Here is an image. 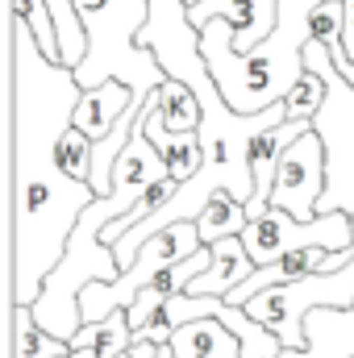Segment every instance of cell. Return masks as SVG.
<instances>
[{
  "instance_id": "4",
  "label": "cell",
  "mask_w": 354,
  "mask_h": 358,
  "mask_svg": "<svg viewBox=\"0 0 354 358\" xmlns=\"http://www.w3.org/2000/svg\"><path fill=\"white\" fill-rule=\"evenodd\" d=\"M76 8L88 29V55L76 67L80 88H96L104 80H125L138 92H155L167 80L159 55L138 42L150 0H76Z\"/></svg>"
},
{
  "instance_id": "24",
  "label": "cell",
  "mask_w": 354,
  "mask_h": 358,
  "mask_svg": "<svg viewBox=\"0 0 354 358\" xmlns=\"http://www.w3.org/2000/svg\"><path fill=\"white\" fill-rule=\"evenodd\" d=\"M92 146H96V138H88L80 125H71L59 142V163L76 179H92Z\"/></svg>"
},
{
  "instance_id": "13",
  "label": "cell",
  "mask_w": 354,
  "mask_h": 358,
  "mask_svg": "<svg viewBox=\"0 0 354 358\" xmlns=\"http://www.w3.org/2000/svg\"><path fill=\"white\" fill-rule=\"evenodd\" d=\"M309 346L283 350L279 358H354V308H313L304 317Z\"/></svg>"
},
{
  "instance_id": "10",
  "label": "cell",
  "mask_w": 354,
  "mask_h": 358,
  "mask_svg": "<svg viewBox=\"0 0 354 358\" xmlns=\"http://www.w3.org/2000/svg\"><path fill=\"white\" fill-rule=\"evenodd\" d=\"M313 129V117H288V121H279V125H267L255 134V142H250V171H255V196L246 200V208H250V217H263L267 204H271V187H275V171H279V159H283V150L300 138V134H309Z\"/></svg>"
},
{
  "instance_id": "8",
  "label": "cell",
  "mask_w": 354,
  "mask_h": 358,
  "mask_svg": "<svg viewBox=\"0 0 354 358\" xmlns=\"http://www.w3.org/2000/svg\"><path fill=\"white\" fill-rule=\"evenodd\" d=\"M242 242L259 267L292 255V250H304V246L354 250V217L351 213H321L313 221H300L288 208L267 204L263 217H250V225L242 229Z\"/></svg>"
},
{
  "instance_id": "29",
  "label": "cell",
  "mask_w": 354,
  "mask_h": 358,
  "mask_svg": "<svg viewBox=\"0 0 354 358\" xmlns=\"http://www.w3.org/2000/svg\"><path fill=\"white\" fill-rule=\"evenodd\" d=\"M59 358H71V355H59Z\"/></svg>"
},
{
  "instance_id": "17",
  "label": "cell",
  "mask_w": 354,
  "mask_h": 358,
  "mask_svg": "<svg viewBox=\"0 0 354 358\" xmlns=\"http://www.w3.org/2000/svg\"><path fill=\"white\" fill-rule=\"evenodd\" d=\"M134 325H129V308H113L100 321H84L80 334L71 338V358H121L134 350Z\"/></svg>"
},
{
  "instance_id": "21",
  "label": "cell",
  "mask_w": 354,
  "mask_h": 358,
  "mask_svg": "<svg viewBox=\"0 0 354 358\" xmlns=\"http://www.w3.org/2000/svg\"><path fill=\"white\" fill-rule=\"evenodd\" d=\"M46 4H50L55 25H59V63L80 67L84 55H88V29H84V17H80L76 0H46Z\"/></svg>"
},
{
  "instance_id": "5",
  "label": "cell",
  "mask_w": 354,
  "mask_h": 358,
  "mask_svg": "<svg viewBox=\"0 0 354 358\" xmlns=\"http://www.w3.org/2000/svg\"><path fill=\"white\" fill-rule=\"evenodd\" d=\"M304 67L325 76V104L317 108L313 125L325 142V192L317 200L321 213H351L354 217V84L334 67L330 46L309 38Z\"/></svg>"
},
{
  "instance_id": "3",
  "label": "cell",
  "mask_w": 354,
  "mask_h": 358,
  "mask_svg": "<svg viewBox=\"0 0 354 358\" xmlns=\"http://www.w3.org/2000/svg\"><path fill=\"white\" fill-rule=\"evenodd\" d=\"M317 4L321 0H279V25L250 50H234V25L225 17L200 25V50L229 108L263 113L267 104L288 96V88L304 76V46L313 38Z\"/></svg>"
},
{
  "instance_id": "23",
  "label": "cell",
  "mask_w": 354,
  "mask_h": 358,
  "mask_svg": "<svg viewBox=\"0 0 354 358\" xmlns=\"http://www.w3.org/2000/svg\"><path fill=\"white\" fill-rule=\"evenodd\" d=\"M321 104H325V76L304 67V76L283 96V108H288V117H317Z\"/></svg>"
},
{
  "instance_id": "25",
  "label": "cell",
  "mask_w": 354,
  "mask_h": 358,
  "mask_svg": "<svg viewBox=\"0 0 354 358\" xmlns=\"http://www.w3.org/2000/svg\"><path fill=\"white\" fill-rule=\"evenodd\" d=\"M313 38L325 42L330 50H346V42H342V0H321L313 8Z\"/></svg>"
},
{
  "instance_id": "2",
  "label": "cell",
  "mask_w": 354,
  "mask_h": 358,
  "mask_svg": "<svg viewBox=\"0 0 354 358\" xmlns=\"http://www.w3.org/2000/svg\"><path fill=\"white\" fill-rule=\"evenodd\" d=\"M163 176H171L167 159L155 150V142L146 138V117L138 121L134 138L125 142L117 167H113V192L108 196H96L80 225L71 229V242H67V255L59 259V267L46 275L38 300H34V317L59 334V338H76L80 325H84V313H80V292L92 279H117L121 275V263H117V250L104 242V225L117 221L121 213H129L142 192H150Z\"/></svg>"
},
{
  "instance_id": "7",
  "label": "cell",
  "mask_w": 354,
  "mask_h": 358,
  "mask_svg": "<svg viewBox=\"0 0 354 358\" xmlns=\"http://www.w3.org/2000/svg\"><path fill=\"white\" fill-rule=\"evenodd\" d=\"M200 246H204V242H200V225H196V221H176V225L150 234V238L138 246L134 267H125L117 279H92V283H84V292H80V313H84V321H100V317H108L113 308H129L134 296H138L146 283H155L171 263L187 259V255L200 250Z\"/></svg>"
},
{
  "instance_id": "11",
  "label": "cell",
  "mask_w": 354,
  "mask_h": 358,
  "mask_svg": "<svg viewBox=\"0 0 354 358\" xmlns=\"http://www.w3.org/2000/svg\"><path fill=\"white\" fill-rule=\"evenodd\" d=\"M196 29L213 17H225L234 25V50H250L259 46L267 34L279 25V0H200L187 8Z\"/></svg>"
},
{
  "instance_id": "16",
  "label": "cell",
  "mask_w": 354,
  "mask_h": 358,
  "mask_svg": "<svg viewBox=\"0 0 354 358\" xmlns=\"http://www.w3.org/2000/svg\"><path fill=\"white\" fill-rule=\"evenodd\" d=\"M134 96L138 88H129L125 80H104V84H96V88H84L80 92V104H76V125L88 134V138H104L117 121H121V113L134 104Z\"/></svg>"
},
{
  "instance_id": "22",
  "label": "cell",
  "mask_w": 354,
  "mask_h": 358,
  "mask_svg": "<svg viewBox=\"0 0 354 358\" xmlns=\"http://www.w3.org/2000/svg\"><path fill=\"white\" fill-rule=\"evenodd\" d=\"M8 13H17V17L34 29L42 55H50V59L59 63V25H55L50 4H46V0H8Z\"/></svg>"
},
{
  "instance_id": "20",
  "label": "cell",
  "mask_w": 354,
  "mask_h": 358,
  "mask_svg": "<svg viewBox=\"0 0 354 358\" xmlns=\"http://www.w3.org/2000/svg\"><path fill=\"white\" fill-rule=\"evenodd\" d=\"M159 108H163V121H167V129H200V117H204V104H200V96L187 88L183 80L176 76H167L163 84H159Z\"/></svg>"
},
{
  "instance_id": "19",
  "label": "cell",
  "mask_w": 354,
  "mask_h": 358,
  "mask_svg": "<svg viewBox=\"0 0 354 358\" xmlns=\"http://www.w3.org/2000/svg\"><path fill=\"white\" fill-rule=\"evenodd\" d=\"M196 225H200V242L213 246V242H221V238H229V234H242V229L250 225V208H246V200H238L234 192H213V200L200 208Z\"/></svg>"
},
{
  "instance_id": "15",
  "label": "cell",
  "mask_w": 354,
  "mask_h": 358,
  "mask_svg": "<svg viewBox=\"0 0 354 358\" xmlns=\"http://www.w3.org/2000/svg\"><path fill=\"white\" fill-rule=\"evenodd\" d=\"M255 267H259V263L250 259L242 234H229V238L213 242V263H208V271H200V275L187 283V292H196V296H229L242 279L255 275Z\"/></svg>"
},
{
  "instance_id": "18",
  "label": "cell",
  "mask_w": 354,
  "mask_h": 358,
  "mask_svg": "<svg viewBox=\"0 0 354 358\" xmlns=\"http://www.w3.org/2000/svg\"><path fill=\"white\" fill-rule=\"evenodd\" d=\"M59 355H71V342L50 334L34 317V304H13V358H59Z\"/></svg>"
},
{
  "instance_id": "26",
  "label": "cell",
  "mask_w": 354,
  "mask_h": 358,
  "mask_svg": "<svg viewBox=\"0 0 354 358\" xmlns=\"http://www.w3.org/2000/svg\"><path fill=\"white\" fill-rule=\"evenodd\" d=\"M342 42H346V55L354 59V0H342Z\"/></svg>"
},
{
  "instance_id": "28",
  "label": "cell",
  "mask_w": 354,
  "mask_h": 358,
  "mask_svg": "<svg viewBox=\"0 0 354 358\" xmlns=\"http://www.w3.org/2000/svg\"><path fill=\"white\" fill-rule=\"evenodd\" d=\"M192 4H200V0H187V8H192Z\"/></svg>"
},
{
  "instance_id": "1",
  "label": "cell",
  "mask_w": 354,
  "mask_h": 358,
  "mask_svg": "<svg viewBox=\"0 0 354 358\" xmlns=\"http://www.w3.org/2000/svg\"><path fill=\"white\" fill-rule=\"evenodd\" d=\"M8 300L34 304L46 275L67 255L71 229L96 200V187L59 163V142L76 125V104L84 92L76 67L42 55L34 29L17 13H8Z\"/></svg>"
},
{
  "instance_id": "12",
  "label": "cell",
  "mask_w": 354,
  "mask_h": 358,
  "mask_svg": "<svg viewBox=\"0 0 354 358\" xmlns=\"http://www.w3.org/2000/svg\"><path fill=\"white\" fill-rule=\"evenodd\" d=\"M159 92V88H155ZM150 92V100H146V138L155 142V150L167 159V167H171V176L183 183V179H192L200 171V163H204V146H200V129H167V121H163V108H159V96Z\"/></svg>"
},
{
  "instance_id": "14",
  "label": "cell",
  "mask_w": 354,
  "mask_h": 358,
  "mask_svg": "<svg viewBox=\"0 0 354 358\" xmlns=\"http://www.w3.org/2000/svg\"><path fill=\"white\" fill-rule=\"evenodd\" d=\"M167 346L176 350V358H242L238 334L217 313H204V317H192V321L176 325Z\"/></svg>"
},
{
  "instance_id": "6",
  "label": "cell",
  "mask_w": 354,
  "mask_h": 358,
  "mask_svg": "<svg viewBox=\"0 0 354 358\" xmlns=\"http://www.w3.org/2000/svg\"><path fill=\"white\" fill-rule=\"evenodd\" d=\"M325 304L330 308H354V259L338 271H309L300 279L271 283L246 300V313L255 321H263L271 334H279L283 350H300V346H309L304 317L313 308H325Z\"/></svg>"
},
{
  "instance_id": "9",
  "label": "cell",
  "mask_w": 354,
  "mask_h": 358,
  "mask_svg": "<svg viewBox=\"0 0 354 358\" xmlns=\"http://www.w3.org/2000/svg\"><path fill=\"white\" fill-rule=\"evenodd\" d=\"M321 192H325V142L313 125L309 134H300L283 150L279 171H275V187H271V204L288 208L300 221H313Z\"/></svg>"
},
{
  "instance_id": "27",
  "label": "cell",
  "mask_w": 354,
  "mask_h": 358,
  "mask_svg": "<svg viewBox=\"0 0 354 358\" xmlns=\"http://www.w3.org/2000/svg\"><path fill=\"white\" fill-rule=\"evenodd\" d=\"M155 358H176V350H171V346H167V342H163V346H159V350H155Z\"/></svg>"
}]
</instances>
